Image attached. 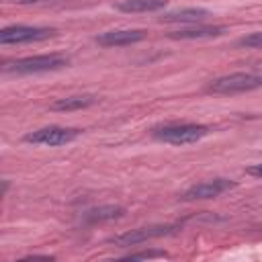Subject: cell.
I'll use <instances>...</instances> for the list:
<instances>
[{
	"instance_id": "4",
	"label": "cell",
	"mask_w": 262,
	"mask_h": 262,
	"mask_svg": "<svg viewBox=\"0 0 262 262\" xmlns=\"http://www.w3.org/2000/svg\"><path fill=\"white\" fill-rule=\"evenodd\" d=\"M80 135V129L74 127H61V125H47L35 131H29L23 139L27 143L33 145H49V147H57V145H66L70 141H74Z\"/></svg>"
},
{
	"instance_id": "10",
	"label": "cell",
	"mask_w": 262,
	"mask_h": 262,
	"mask_svg": "<svg viewBox=\"0 0 262 262\" xmlns=\"http://www.w3.org/2000/svg\"><path fill=\"white\" fill-rule=\"evenodd\" d=\"M225 33V27L219 25H194L188 29H178L168 33L170 39H211V37H219Z\"/></svg>"
},
{
	"instance_id": "7",
	"label": "cell",
	"mask_w": 262,
	"mask_h": 262,
	"mask_svg": "<svg viewBox=\"0 0 262 262\" xmlns=\"http://www.w3.org/2000/svg\"><path fill=\"white\" fill-rule=\"evenodd\" d=\"M235 188V182L229 180V178H213V180H207V182H201V184H194L190 188H186L180 199L182 201H207V199H215L227 190Z\"/></svg>"
},
{
	"instance_id": "13",
	"label": "cell",
	"mask_w": 262,
	"mask_h": 262,
	"mask_svg": "<svg viewBox=\"0 0 262 262\" xmlns=\"http://www.w3.org/2000/svg\"><path fill=\"white\" fill-rule=\"evenodd\" d=\"M123 213H125V209H123V207H119V205H104V207L90 209V211L86 213V221H90V223L111 221V219H119Z\"/></svg>"
},
{
	"instance_id": "1",
	"label": "cell",
	"mask_w": 262,
	"mask_h": 262,
	"mask_svg": "<svg viewBox=\"0 0 262 262\" xmlns=\"http://www.w3.org/2000/svg\"><path fill=\"white\" fill-rule=\"evenodd\" d=\"M211 129L201 123H168L154 127L151 135L158 141L170 143V145H186V143H196L203 137H207Z\"/></svg>"
},
{
	"instance_id": "15",
	"label": "cell",
	"mask_w": 262,
	"mask_h": 262,
	"mask_svg": "<svg viewBox=\"0 0 262 262\" xmlns=\"http://www.w3.org/2000/svg\"><path fill=\"white\" fill-rule=\"evenodd\" d=\"M168 254L162 252V250H147V252H135V254H129L127 260H145V258H166Z\"/></svg>"
},
{
	"instance_id": "18",
	"label": "cell",
	"mask_w": 262,
	"mask_h": 262,
	"mask_svg": "<svg viewBox=\"0 0 262 262\" xmlns=\"http://www.w3.org/2000/svg\"><path fill=\"white\" fill-rule=\"evenodd\" d=\"M6 190H8V180L2 182V194H6Z\"/></svg>"
},
{
	"instance_id": "3",
	"label": "cell",
	"mask_w": 262,
	"mask_h": 262,
	"mask_svg": "<svg viewBox=\"0 0 262 262\" xmlns=\"http://www.w3.org/2000/svg\"><path fill=\"white\" fill-rule=\"evenodd\" d=\"M262 88V74L254 72H233L221 78H215L207 90L215 94H237V92H250Z\"/></svg>"
},
{
	"instance_id": "6",
	"label": "cell",
	"mask_w": 262,
	"mask_h": 262,
	"mask_svg": "<svg viewBox=\"0 0 262 262\" xmlns=\"http://www.w3.org/2000/svg\"><path fill=\"white\" fill-rule=\"evenodd\" d=\"M178 231V225H149V227H137L131 231H125L121 235H115L111 242L119 248H129V246H137L143 244L147 239H156V237H164V235H172Z\"/></svg>"
},
{
	"instance_id": "17",
	"label": "cell",
	"mask_w": 262,
	"mask_h": 262,
	"mask_svg": "<svg viewBox=\"0 0 262 262\" xmlns=\"http://www.w3.org/2000/svg\"><path fill=\"white\" fill-rule=\"evenodd\" d=\"M16 4H37V2H45V0H12Z\"/></svg>"
},
{
	"instance_id": "14",
	"label": "cell",
	"mask_w": 262,
	"mask_h": 262,
	"mask_svg": "<svg viewBox=\"0 0 262 262\" xmlns=\"http://www.w3.org/2000/svg\"><path fill=\"white\" fill-rule=\"evenodd\" d=\"M237 47H246V49H262V31L250 33L242 39H237Z\"/></svg>"
},
{
	"instance_id": "11",
	"label": "cell",
	"mask_w": 262,
	"mask_h": 262,
	"mask_svg": "<svg viewBox=\"0 0 262 262\" xmlns=\"http://www.w3.org/2000/svg\"><path fill=\"white\" fill-rule=\"evenodd\" d=\"M168 0H119L115 8L121 12H156L166 8Z\"/></svg>"
},
{
	"instance_id": "2",
	"label": "cell",
	"mask_w": 262,
	"mask_h": 262,
	"mask_svg": "<svg viewBox=\"0 0 262 262\" xmlns=\"http://www.w3.org/2000/svg\"><path fill=\"white\" fill-rule=\"evenodd\" d=\"M70 63V59L61 53H49V55H31L20 57L14 61H4L2 70L12 74H41V72H55Z\"/></svg>"
},
{
	"instance_id": "8",
	"label": "cell",
	"mask_w": 262,
	"mask_h": 262,
	"mask_svg": "<svg viewBox=\"0 0 262 262\" xmlns=\"http://www.w3.org/2000/svg\"><path fill=\"white\" fill-rule=\"evenodd\" d=\"M147 37V31L143 29H115V31H104L96 35V43L102 47H123V45H133L139 43Z\"/></svg>"
},
{
	"instance_id": "5",
	"label": "cell",
	"mask_w": 262,
	"mask_h": 262,
	"mask_svg": "<svg viewBox=\"0 0 262 262\" xmlns=\"http://www.w3.org/2000/svg\"><path fill=\"white\" fill-rule=\"evenodd\" d=\"M55 35L53 27H31V25H12L4 27L0 31V43L2 45H20V43H33V41H45Z\"/></svg>"
},
{
	"instance_id": "12",
	"label": "cell",
	"mask_w": 262,
	"mask_h": 262,
	"mask_svg": "<svg viewBox=\"0 0 262 262\" xmlns=\"http://www.w3.org/2000/svg\"><path fill=\"white\" fill-rule=\"evenodd\" d=\"M98 98L92 94H76V96H66V98H57L51 104V111H78V108H86L92 106Z\"/></svg>"
},
{
	"instance_id": "16",
	"label": "cell",
	"mask_w": 262,
	"mask_h": 262,
	"mask_svg": "<svg viewBox=\"0 0 262 262\" xmlns=\"http://www.w3.org/2000/svg\"><path fill=\"white\" fill-rule=\"evenodd\" d=\"M246 172H248L250 176L262 178V162H260V164H254V166H250V168H246Z\"/></svg>"
},
{
	"instance_id": "9",
	"label": "cell",
	"mask_w": 262,
	"mask_h": 262,
	"mask_svg": "<svg viewBox=\"0 0 262 262\" xmlns=\"http://www.w3.org/2000/svg\"><path fill=\"white\" fill-rule=\"evenodd\" d=\"M207 16H211V12L207 8H196V6H190V8H178V10H170V12H164L158 20L160 23H180V25H196L201 20H205Z\"/></svg>"
}]
</instances>
